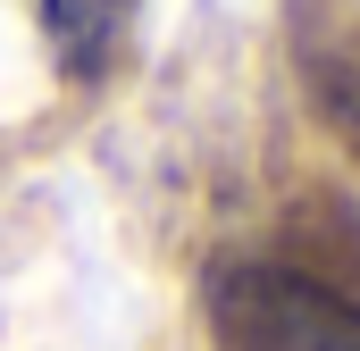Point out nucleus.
Segmentation results:
<instances>
[{"instance_id": "f257e3e1", "label": "nucleus", "mask_w": 360, "mask_h": 351, "mask_svg": "<svg viewBox=\"0 0 360 351\" xmlns=\"http://www.w3.org/2000/svg\"><path fill=\"white\" fill-rule=\"evenodd\" d=\"M210 326L226 351H360V301L276 260L210 276Z\"/></svg>"}, {"instance_id": "f03ea898", "label": "nucleus", "mask_w": 360, "mask_h": 351, "mask_svg": "<svg viewBox=\"0 0 360 351\" xmlns=\"http://www.w3.org/2000/svg\"><path fill=\"white\" fill-rule=\"evenodd\" d=\"M134 8L143 0H42V34H51V59L76 76V84H101L109 59L126 51L134 34Z\"/></svg>"}, {"instance_id": "7ed1b4c3", "label": "nucleus", "mask_w": 360, "mask_h": 351, "mask_svg": "<svg viewBox=\"0 0 360 351\" xmlns=\"http://www.w3.org/2000/svg\"><path fill=\"white\" fill-rule=\"evenodd\" d=\"M327 100H335V109H344V117L360 126V51L344 59V67H335V84H327Z\"/></svg>"}]
</instances>
